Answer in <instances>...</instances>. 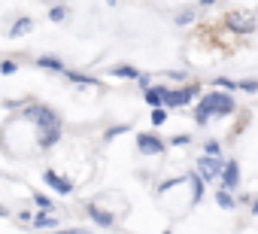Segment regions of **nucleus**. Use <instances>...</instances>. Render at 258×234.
<instances>
[{
  "label": "nucleus",
  "instance_id": "nucleus-1",
  "mask_svg": "<svg viewBox=\"0 0 258 234\" xmlns=\"http://www.w3.org/2000/svg\"><path fill=\"white\" fill-rule=\"evenodd\" d=\"M22 112H19V119L31 122L37 128V149L40 152H49L55 149V143L61 140L64 134V122H61V115L49 106V103H40V100H22L16 103Z\"/></svg>",
  "mask_w": 258,
  "mask_h": 234
},
{
  "label": "nucleus",
  "instance_id": "nucleus-2",
  "mask_svg": "<svg viewBox=\"0 0 258 234\" xmlns=\"http://www.w3.org/2000/svg\"><path fill=\"white\" fill-rule=\"evenodd\" d=\"M234 112H237L234 94L210 88V94H201V100L195 103V125L204 128L210 119H228V115H234Z\"/></svg>",
  "mask_w": 258,
  "mask_h": 234
},
{
  "label": "nucleus",
  "instance_id": "nucleus-3",
  "mask_svg": "<svg viewBox=\"0 0 258 234\" xmlns=\"http://www.w3.org/2000/svg\"><path fill=\"white\" fill-rule=\"evenodd\" d=\"M225 28H228L231 34L249 37V34H255L258 19H255V13H249V10H231V13L225 16Z\"/></svg>",
  "mask_w": 258,
  "mask_h": 234
},
{
  "label": "nucleus",
  "instance_id": "nucleus-4",
  "mask_svg": "<svg viewBox=\"0 0 258 234\" xmlns=\"http://www.w3.org/2000/svg\"><path fill=\"white\" fill-rule=\"evenodd\" d=\"M198 94H201V85H198V82H185V85H179V88H170L164 109H167V112H170V109H185V106H191L195 100H201Z\"/></svg>",
  "mask_w": 258,
  "mask_h": 234
},
{
  "label": "nucleus",
  "instance_id": "nucleus-5",
  "mask_svg": "<svg viewBox=\"0 0 258 234\" xmlns=\"http://www.w3.org/2000/svg\"><path fill=\"white\" fill-rule=\"evenodd\" d=\"M222 167H225V158H207V155H201V158L195 161V173L201 177L204 186L219 183V180H222Z\"/></svg>",
  "mask_w": 258,
  "mask_h": 234
},
{
  "label": "nucleus",
  "instance_id": "nucleus-6",
  "mask_svg": "<svg viewBox=\"0 0 258 234\" xmlns=\"http://www.w3.org/2000/svg\"><path fill=\"white\" fill-rule=\"evenodd\" d=\"M137 152H140V155H164V152H167V140H161L158 134L140 131V134H137Z\"/></svg>",
  "mask_w": 258,
  "mask_h": 234
},
{
  "label": "nucleus",
  "instance_id": "nucleus-7",
  "mask_svg": "<svg viewBox=\"0 0 258 234\" xmlns=\"http://www.w3.org/2000/svg\"><path fill=\"white\" fill-rule=\"evenodd\" d=\"M240 180H243V173H240V161H237V158H225L222 180H219V183H222V189L234 195V192L240 189Z\"/></svg>",
  "mask_w": 258,
  "mask_h": 234
},
{
  "label": "nucleus",
  "instance_id": "nucleus-8",
  "mask_svg": "<svg viewBox=\"0 0 258 234\" xmlns=\"http://www.w3.org/2000/svg\"><path fill=\"white\" fill-rule=\"evenodd\" d=\"M43 183L49 186V189H55L58 195H73V180L70 177H61L58 170H43Z\"/></svg>",
  "mask_w": 258,
  "mask_h": 234
},
{
  "label": "nucleus",
  "instance_id": "nucleus-9",
  "mask_svg": "<svg viewBox=\"0 0 258 234\" xmlns=\"http://www.w3.org/2000/svg\"><path fill=\"white\" fill-rule=\"evenodd\" d=\"M85 213H88V219H91L97 228H115V216L106 213V210H100L97 201H88V204H85Z\"/></svg>",
  "mask_w": 258,
  "mask_h": 234
},
{
  "label": "nucleus",
  "instance_id": "nucleus-10",
  "mask_svg": "<svg viewBox=\"0 0 258 234\" xmlns=\"http://www.w3.org/2000/svg\"><path fill=\"white\" fill-rule=\"evenodd\" d=\"M167 94H170V88H167L164 82H155L152 88H146V91H143V100H146L152 109H164V103H167Z\"/></svg>",
  "mask_w": 258,
  "mask_h": 234
},
{
  "label": "nucleus",
  "instance_id": "nucleus-11",
  "mask_svg": "<svg viewBox=\"0 0 258 234\" xmlns=\"http://www.w3.org/2000/svg\"><path fill=\"white\" fill-rule=\"evenodd\" d=\"M31 228H40V231H58V228H61V216L46 213V210H37L34 219H31Z\"/></svg>",
  "mask_w": 258,
  "mask_h": 234
},
{
  "label": "nucleus",
  "instance_id": "nucleus-12",
  "mask_svg": "<svg viewBox=\"0 0 258 234\" xmlns=\"http://www.w3.org/2000/svg\"><path fill=\"white\" fill-rule=\"evenodd\" d=\"M61 76H64V79H70L73 85H85V88H97V85H100V79H97V76H91V73H76V70H64Z\"/></svg>",
  "mask_w": 258,
  "mask_h": 234
},
{
  "label": "nucleus",
  "instance_id": "nucleus-13",
  "mask_svg": "<svg viewBox=\"0 0 258 234\" xmlns=\"http://www.w3.org/2000/svg\"><path fill=\"white\" fill-rule=\"evenodd\" d=\"M37 67H40V70H52V73H64V70H67L64 61L55 58V55H40V58H37Z\"/></svg>",
  "mask_w": 258,
  "mask_h": 234
},
{
  "label": "nucleus",
  "instance_id": "nucleus-14",
  "mask_svg": "<svg viewBox=\"0 0 258 234\" xmlns=\"http://www.w3.org/2000/svg\"><path fill=\"white\" fill-rule=\"evenodd\" d=\"M185 183L191 186V204H201V198H204V192H207V186L201 183V177L191 170V173H185Z\"/></svg>",
  "mask_w": 258,
  "mask_h": 234
},
{
  "label": "nucleus",
  "instance_id": "nucleus-15",
  "mask_svg": "<svg viewBox=\"0 0 258 234\" xmlns=\"http://www.w3.org/2000/svg\"><path fill=\"white\" fill-rule=\"evenodd\" d=\"M213 198H216V204H219V210H237V198L231 195V192H225V189H216L213 192Z\"/></svg>",
  "mask_w": 258,
  "mask_h": 234
},
{
  "label": "nucleus",
  "instance_id": "nucleus-16",
  "mask_svg": "<svg viewBox=\"0 0 258 234\" xmlns=\"http://www.w3.org/2000/svg\"><path fill=\"white\" fill-rule=\"evenodd\" d=\"M109 73H112V76H118V79H134V82L143 76V70H137V67H131V64H115Z\"/></svg>",
  "mask_w": 258,
  "mask_h": 234
},
{
  "label": "nucleus",
  "instance_id": "nucleus-17",
  "mask_svg": "<svg viewBox=\"0 0 258 234\" xmlns=\"http://www.w3.org/2000/svg\"><path fill=\"white\" fill-rule=\"evenodd\" d=\"M31 31H34V19H28V16H25V19H19V22L10 28V37H13V40H19V37H28Z\"/></svg>",
  "mask_w": 258,
  "mask_h": 234
},
{
  "label": "nucleus",
  "instance_id": "nucleus-18",
  "mask_svg": "<svg viewBox=\"0 0 258 234\" xmlns=\"http://www.w3.org/2000/svg\"><path fill=\"white\" fill-rule=\"evenodd\" d=\"M213 85H216V91H225V94H234V91H240V88H237V79H228V76H219V79H213Z\"/></svg>",
  "mask_w": 258,
  "mask_h": 234
},
{
  "label": "nucleus",
  "instance_id": "nucleus-19",
  "mask_svg": "<svg viewBox=\"0 0 258 234\" xmlns=\"http://www.w3.org/2000/svg\"><path fill=\"white\" fill-rule=\"evenodd\" d=\"M34 204H37L40 210H46V213H55V204H52V198H49V195H43V192H34Z\"/></svg>",
  "mask_w": 258,
  "mask_h": 234
},
{
  "label": "nucleus",
  "instance_id": "nucleus-20",
  "mask_svg": "<svg viewBox=\"0 0 258 234\" xmlns=\"http://www.w3.org/2000/svg\"><path fill=\"white\" fill-rule=\"evenodd\" d=\"M67 16H70V7H61V4L49 7V19H52V22H64Z\"/></svg>",
  "mask_w": 258,
  "mask_h": 234
},
{
  "label": "nucleus",
  "instance_id": "nucleus-21",
  "mask_svg": "<svg viewBox=\"0 0 258 234\" xmlns=\"http://www.w3.org/2000/svg\"><path fill=\"white\" fill-rule=\"evenodd\" d=\"M204 155H207V158H222V146H219V140H207V143H204Z\"/></svg>",
  "mask_w": 258,
  "mask_h": 234
},
{
  "label": "nucleus",
  "instance_id": "nucleus-22",
  "mask_svg": "<svg viewBox=\"0 0 258 234\" xmlns=\"http://www.w3.org/2000/svg\"><path fill=\"white\" fill-rule=\"evenodd\" d=\"M237 88L246 94H258V79H237Z\"/></svg>",
  "mask_w": 258,
  "mask_h": 234
},
{
  "label": "nucleus",
  "instance_id": "nucleus-23",
  "mask_svg": "<svg viewBox=\"0 0 258 234\" xmlns=\"http://www.w3.org/2000/svg\"><path fill=\"white\" fill-rule=\"evenodd\" d=\"M149 122H152L155 128H161V125L167 122V109H152V115H149Z\"/></svg>",
  "mask_w": 258,
  "mask_h": 234
},
{
  "label": "nucleus",
  "instance_id": "nucleus-24",
  "mask_svg": "<svg viewBox=\"0 0 258 234\" xmlns=\"http://www.w3.org/2000/svg\"><path fill=\"white\" fill-rule=\"evenodd\" d=\"M173 22H176L179 28H185V25H191V22H195V10H182V13H179V16H176Z\"/></svg>",
  "mask_w": 258,
  "mask_h": 234
},
{
  "label": "nucleus",
  "instance_id": "nucleus-25",
  "mask_svg": "<svg viewBox=\"0 0 258 234\" xmlns=\"http://www.w3.org/2000/svg\"><path fill=\"white\" fill-rule=\"evenodd\" d=\"M188 143H191V134H173L167 140V146H188Z\"/></svg>",
  "mask_w": 258,
  "mask_h": 234
},
{
  "label": "nucleus",
  "instance_id": "nucleus-26",
  "mask_svg": "<svg viewBox=\"0 0 258 234\" xmlns=\"http://www.w3.org/2000/svg\"><path fill=\"white\" fill-rule=\"evenodd\" d=\"M19 70V61H0V73H4V76H13Z\"/></svg>",
  "mask_w": 258,
  "mask_h": 234
},
{
  "label": "nucleus",
  "instance_id": "nucleus-27",
  "mask_svg": "<svg viewBox=\"0 0 258 234\" xmlns=\"http://www.w3.org/2000/svg\"><path fill=\"white\" fill-rule=\"evenodd\" d=\"M124 131H127V125H115V128H106V134H103V137H106V140H112V137H118V134H124Z\"/></svg>",
  "mask_w": 258,
  "mask_h": 234
},
{
  "label": "nucleus",
  "instance_id": "nucleus-28",
  "mask_svg": "<svg viewBox=\"0 0 258 234\" xmlns=\"http://www.w3.org/2000/svg\"><path fill=\"white\" fill-rule=\"evenodd\" d=\"M137 85H140V88H143V91H146V88H152V85H155V79H152V76H149V73H143V76H140V79H137Z\"/></svg>",
  "mask_w": 258,
  "mask_h": 234
},
{
  "label": "nucleus",
  "instance_id": "nucleus-29",
  "mask_svg": "<svg viewBox=\"0 0 258 234\" xmlns=\"http://www.w3.org/2000/svg\"><path fill=\"white\" fill-rule=\"evenodd\" d=\"M52 234H91L88 228H58V231H52Z\"/></svg>",
  "mask_w": 258,
  "mask_h": 234
},
{
  "label": "nucleus",
  "instance_id": "nucleus-30",
  "mask_svg": "<svg viewBox=\"0 0 258 234\" xmlns=\"http://www.w3.org/2000/svg\"><path fill=\"white\" fill-rule=\"evenodd\" d=\"M198 7H201V10H213V7H216V0H201Z\"/></svg>",
  "mask_w": 258,
  "mask_h": 234
},
{
  "label": "nucleus",
  "instance_id": "nucleus-31",
  "mask_svg": "<svg viewBox=\"0 0 258 234\" xmlns=\"http://www.w3.org/2000/svg\"><path fill=\"white\" fill-rule=\"evenodd\" d=\"M249 213H252V216H258V198H252V204H249Z\"/></svg>",
  "mask_w": 258,
  "mask_h": 234
},
{
  "label": "nucleus",
  "instance_id": "nucleus-32",
  "mask_svg": "<svg viewBox=\"0 0 258 234\" xmlns=\"http://www.w3.org/2000/svg\"><path fill=\"white\" fill-rule=\"evenodd\" d=\"M161 234H173V231H161Z\"/></svg>",
  "mask_w": 258,
  "mask_h": 234
},
{
  "label": "nucleus",
  "instance_id": "nucleus-33",
  "mask_svg": "<svg viewBox=\"0 0 258 234\" xmlns=\"http://www.w3.org/2000/svg\"><path fill=\"white\" fill-rule=\"evenodd\" d=\"M255 19H258V7H255Z\"/></svg>",
  "mask_w": 258,
  "mask_h": 234
}]
</instances>
